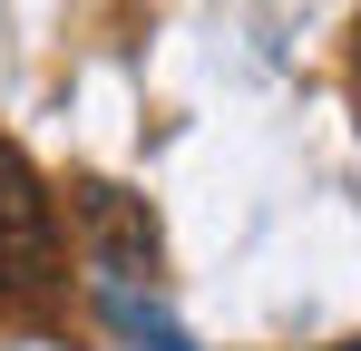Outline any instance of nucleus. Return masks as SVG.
Returning a JSON list of instances; mask_svg holds the SVG:
<instances>
[{
    "label": "nucleus",
    "mask_w": 361,
    "mask_h": 351,
    "mask_svg": "<svg viewBox=\"0 0 361 351\" xmlns=\"http://www.w3.org/2000/svg\"><path fill=\"white\" fill-rule=\"evenodd\" d=\"M59 283H68L59 185L30 166L20 137H0V302H49Z\"/></svg>",
    "instance_id": "f257e3e1"
},
{
    "label": "nucleus",
    "mask_w": 361,
    "mask_h": 351,
    "mask_svg": "<svg viewBox=\"0 0 361 351\" xmlns=\"http://www.w3.org/2000/svg\"><path fill=\"white\" fill-rule=\"evenodd\" d=\"M68 215H78V244H88V264L108 283H147L166 264V234L147 215V195H127L108 176H68Z\"/></svg>",
    "instance_id": "f03ea898"
},
{
    "label": "nucleus",
    "mask_w": 361,
    "mask_h": 351,
    "mask_svg": "<svg viewBox=\"0 0 361 351\" xmlns=\"http://www.w3.org/2000/svg\"><path fill=\"white\" fill-rule=\"evenodd\" d=\"M118 322H127V342H137V351H185L176 332H166V322H157L147 302H127V292H118Z\"/></svg>",
    "instance_id": "7ed1b4c3"
},
{
    "label": "nucleus",
    "mask_w": 361,
    "mask_h": 351,
    "mask_svg": "<svg viewBox=\"0 0 361 351\" xmlns=\"http://www.w3.org/2000/svg\"><path fill=\"white\" fill-rule=\"evenodd\" d=\"M352 108H361V20H352Z\"/></svg>",
    "instance_id": "20e7f679"
},
{
    "label": "nucleus",
    "mask_w": 361,
    "mask_h": 351,
    "mask_svg": "<svg viewBox=\"0 0 361 351\" xmlns=\"http://www.w3.org/2000/svg\"><path fill=\"white\" fill-rule=\"evenodd\" d=\"M332 351H361V342H332Z\"/></svg>",
    "instance_id": "39448f33"
}]
</instances>
